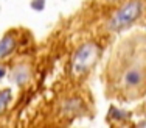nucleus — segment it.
I'll use <instances>...</instances> for the list:
<instances>
[{
	"label": "nucleus",
	"instance_id": "1",
	"mask_svg": "<svg viewBox=\"0 0 146 128\" xmlns=\"http://www.w3.org/2000/svg\"><path fill=\"white\" fill-rule=\"evenodd\" d=\"M141 13V2L140 0H131L127 2L123 8H120L115 14L112 16V19L109 20L107 27L112 31H120V30L129 27Z\"/></svg>",
	"mask_w": 146,
	"mask_h": 128
},
{
	"label": "nucleus",
	"instance_id": "2",
	"mask_svg": "<svg viewBox=\"0 0 146 128\" xmlns=\"http://www.w3.org/2000/svg\"><path fill=\"white\" fill-rule=\"evenodd\" d=\"M96 53H98V48L93 42H87L79 48L73 56V63H72V69L75 72V75H81L93 63Z\"/></svg>",
	"mask_w": 146,
	"mask_h": 128
},
{
	"label": "nucleus",
	"instance_id": "3",
	"mask_svg": "<svg viewBox=\"0 0 146 128\" xmlns=\"http://www.w3.org/2000/svg\"><path fill=\"white\" fill-rule=\"evenodd\" d=\"M143 80V72L138 67H131L129 70H126L123 77V81L126 86H138Z\"/></svg>",
	"mask_w": 146,
	"mask_h": 128
},
{
	"label": "nucleus",
	"instance_id": "4",
	"mask_svg": "<svg viewBox=\"0 0 146 128\" xmlns=\"http://www.w3.org/2000/svg\"><path fill=\"white\" fill-rule=\"evenodd\" d=\"M14 38L13 36H5L0 41V60L5 58L8 53H11V50L14 48Z\"/></svg>",
	"mask_w": 146,
	"mask_h": 128
},
{
	"label": "nucleus",
	"instance_id": "5",
	"mask_svg": "<svg viewBox=\"0 0 146 128\" xmlns=\"http://www.w3.org/2000/svg\"><path fill=\"white\" fill-rule=\"evenodd\" d=\"M13 100V94L9 89H3L2 92H0V113L3 111V109L8 106V103Z\"/></svg>",
	"mask_w": 146,
	"mask_h": 128
},
{
	"label": "nucleus",
	"instance_id": "6",
	"mask_svg": "<svg viewBox=\"0 0 146 128\" xmlns=\"http://www.w3.org/2000/svg\"><path fill=\"white\" fill-rule=\"evenodd\" d=\"M44 6H45V0H33V2H31V8L37 9V11L44 9Z\"/></svg>",
	"mask_w": 146,
	"mask_h": 128
},
{
	"label": "nucleus",
	"instance_id": "7",
	"mask_svg": "<svg viewBox=\"0 0 146 128\" xmlns=\"http://www.w3.org/2000/svg\"><path fill=\"white\" fill-rule=\"evenodd\" d=\"M3 77H5V69L0 67V78H3Z\"/></svg>",
	"mask_w": 146,
	"mask_h": 128
}]
</instances>
